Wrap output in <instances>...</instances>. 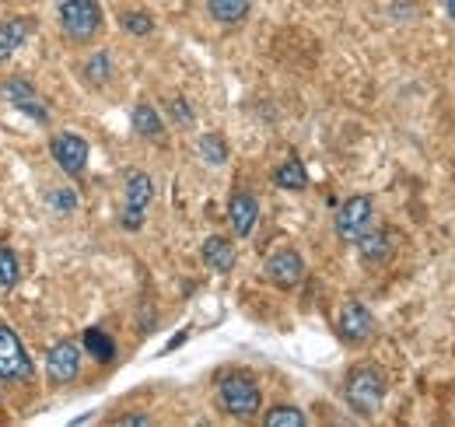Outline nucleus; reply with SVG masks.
Returning <instances> with one entry per match:
<instances>
[{
	"label": "nucleus",
	"instance_id": "f03ea898",
	"mask_svg": "<svg viewBox=\"0 0 455 427\" xmlns=\"http://www.w3.org/2000/svg\"><path fill=\"white\" fill-rule=\"evenodd\" d=\"M57 14H60V28L77 39V43H88L99 36L102 28V7L99 0H57Z\"/></svg>",
	"mask_w": 455,
	"mask_h": 427
},
{
	"label": "nucleus",
	"instance_id": "6ab92c4d",
	"mask_svg": "<svg viewBox=\"0 0 455 427\" xmlns=\"http://www.w3.org/2000/svg\"><path fill=\"white\" fill-rule=\"evenodd\" d=\"M263 424L267 427H305L308 424V417H305L298 407H274V410L263 417Z\"/></svg>",
	"mask_w": 455,
	"mask_h": 427
},
{
	"label": "nucleus",
	"instance_id": "5701e85b",
	"mask_svg": "<svg viewBox=\"0 0 455 427\" xmlns=\"http://www.w3.org/2000/svg\"><path fill=\"white\" fill-rule=\"evenodd\" d=\"M119 25H123V32H130V36H151V32H155L151 14H144V11H126V14L119 18Z\"/></svg>",
	"mask_w": 455,
	"mask_h": 427
},
{
	"label": "nucleus",
	"instance_id": "f8f14e48",
	"mask_svg": "<svg viewBox=\"0 0 455 427\" xmlns=\"http://www.w3.org/2000/svg\"><path fill=\"white\" fill-rule=\"evenodd\" d=\"M28 32H32V18H4L0 21V63H7L25 46Z\"/></svg>",
	"mask_w": 455,
	"mask_h": 427
},
{
	"label": "nucleus",
	"instance_id": "dca6fc26",
	"mask_svg": "<svg viewBox=\"0 0 455 427\" xmlns=\"http://www.w3.org/2000/svg\"><path fill=\"white\" fill-rule=\"evenodd\" d=\"M81 350L84 354H92L95 361H102V365H109L116 358V340L106 333V329H84V336H81Z\"/></svg>",
	"mask_w": 455,
	"mask_h": 427
},
{
	"label": "nucleus",
	"instance_id": "9d476101",
	"mask_svg": "<svg viewBox=\"0 0 455 427\" xmlns=\"http://www.w3.org/2000/svg\"><path fill=\"white\" fill-rule=\"evenodd\" d=\"M340 336L347 343H368L375 336V316L361 302H347L340 309Z\"/></svg>",
	"mask_w": 455,
	"mask_h": 427
},
{
	"label": "nucleus",
	"instance_id": "f3484780",
	"mask_svg": "<svg viewBox=\"0 0 455 427\" xmlns=\"http://www.w3.org/2000/svg\"><path fill=\"white\" fill-rule=\"evenodd\" d=\"M249 7H252V0H207L211 18L221 25H238L249 14Z\"/></svg>",
	"mask_w": 455,
	"mask_h": 427
},
{
	"label": "nucleus",
	"instance_id": "f257e3e1",
	"mask_svg": "<svg viewBox=\"0 0 455 427\" xmlns=\"http://www.w3.org/2000/svg\"><path fill=\"white\" fill-rule=\"evenodd\" d=\"M343 396H347L350 410H357L361 417H371V414L382 407V396H386V378H382V372H379V368H371V365H357L354 372L347 375Z\"/></svg>",
	"mask_w": 455,
	"mask_h": 427
},
{
	"label": "nucleus",
	"instance_id": "c85d7f7f",
	"mask_svg": "<svg viewBox=\"0 0 455 427\" xmlns=\"http://www.w3.org/2000/svg\"><path fill=\"white\" fill-rule=\"evenodd\" d=\"M445 7H449V18L455 21V0H445Z\"/></svg>",
	"mask_w": 455,
	"mask_h": 427
},
{
	"label": "nucleus",
	"instance_id": "4468645a",
	"mask_svg": "<svg viewBox=\"0 0 455 427\" xmlns=\"http://www.w3.org/2000/svg\"><path fill=\"white\" fill-rule=\"evenodd\" d=\"M204 263L211 270H218V273H228L235 267V246L228 242L225 235H211L204 242Z\"/></svg>",
	"mask_w": 455,
	"mask_h": 427
},
{
	"label": "nucleus",
	"instance_id": "a211bd4d",
	"mask_svg": "<svg viewBox=\"0 0 455 427\" xmlns=\"http://www.w3.org/2000/svg\"><path fill=\"white\" fill-rule=\"evenodd\" d=\"M274 186H281V189H305L308 186V172H305V165L298 158H287L281 168H274Z\"/></svg>",
	"mask_w": 455,
	"mask_h": 427
},
{
	"label": "nucleus",
	"instance_id": "aec40b11",
	"mask_svg": "<svg viewBox=\"0 0 455 427\" xmlns=\"http://www.w3.org/2000/svg\"><path fill=\"white\" fill-rule=\"evenodd\" d=\"M0 95H4V102H11L14 109L21 106V102H32V99H39V95H36V88H32L28 81H21V77H14V81H4Z\"/></svg>",
	"mask_w": 455,
	"mask_h": 427
},
{
	"label": "nucleus",
	"instance_id": "9b49d317",
	"mask_svg": "<svg viewBox=\"0 0 455 427\" xmlns=\"http://www.w3.org/2000/svg\"><path fill=\"white\" fill-rule=\"evenodd\" d=\"M256 217H259V204H256L252 193H235V197H231V204H228V221H231V228H235L238 238H249V235H252Z\"/></svg>",
	"mask_w": 455,
	"mask_h": 427
},
{
	"label": "nucleus",
	"instance_id": "393cba45",
	"mask_svg": "<svg viewBox=\"0 0 455 427\" xmlns=\"http://www.w3.org/2000/svg\"><path fill=\"white\" fill-rule=\"evenodd\" d=\"M50 204H53V211L57 214H74L77 211V197H74V189L70 186H60L50 193Z\"/></svg>",
	"mask_w": 455,
	"mask_h": 427
},
{
	"label": "nucleus",
	"instance_id": "ddd939ff",
	"mask_svg": "<svg viewBox=\"0 0 455 427\" xmlns=\"http://www.w3.org/2000/svg\"><path fill=\"white\" fill-rule=\"evenodd\" d=\"M354 246L361 249V260H364V263H382V260H389V253H393V235L368 228Z\"/></svg>",
	"mask_w": 455,
	"mask_h": 427
},
{
	"label": "nucleus",
	"instance_id": "423d86ee",
	"mask_svg": "<svg viewBox=\"0 0 455 427\" xmlns=\"http://www.w3.org/2000/svg\"><path fill=\"white\" fill-rule=\"evenodd\" d=\"M371 217H375L371 197H350L340 207V214H337V235H340V242H357L371 228Z\"/></svg>",
	"mask_w": 455,
	"mask_h": 427
},
{
	"label": "nucleus",
	"instance_id": "6e6552de",
	"mask_svg": "<svg viewBox=\"0 0 455 427\" xmlns=\"http://www.w3.org/2000/svg\"><path fill=\"white\" fill-rule=\"evenodd\" d=\"M81 343H74V340H60L53 343V350H50V358H46V375H50V382L53 385H67V382H74L77 372H81Z\"/></svg>",
	"mask_w": 455,
	"mask_h": 427
},
{
	"label": "nucleus",
	"instance_id": "cd10ccee",
	"mask_svg": "<svg viewBox=\"0 0 455 427\" xmlns=\"http://www.w3.org/2000/svg\"><path fill=\"white\" fill-rule=\"evenodd\" d=\"M179 343H186V333H175V336H172V340H169V350H175Z\"/></svg>",
	"mask_w": 455,
	"mask_h": 427
},
{
	"label": "nucleus",
	"instance_id": "b1692460",
	"mask_svg": "<svg viewBox=\"0 0 455 427\" xmlns=\"http://www.w3.org/2000/svg\"><path fill=\"white\" fill-rule=\"evenodd\" d=\"M84 74H88V81L92 85H106L109 81V56L99 53L88 60V67H84Z\"/></svg>",
	"mask_w": 455,
	"mask_h": 427
},
{
	"label": "nucleus",
	"instance_id": "0eeeda50",
	"mask_svg": "<svg viewBox=\"0 0 455 427\" xmlns=\"http://www.w3.org/2000/svg\"><path fill=\"white\" fill-rule=\"evenodd\" d=\"M50 155L60 165V172H67L70 179H77L88 168V144L77 133H57L50 141Z\"/></svg>",
	"mask_w": 455,
	"mask_h": 427
},
{
	"label": "nucleus",
	"instance_id": "412c9836",
	"mask_svg": "<svg viewBox=\"0 0 455 427\" xmlns=\"http://www.w3.org/2000/svg\"><path fill=\"white\" fill-rule=\"evenodd\" d=\"M21 280V263L14 256V249L0 246V287H14Z\"/></svg>",
	"mask_w": 455,
	"mask_h": 427
},
{
	"label": "nucleus",
	"instance_id": "20e7f679",
	"mask_svg": "<svg viewBox=\"0 0 455 427\" xmlns=\"http://www.w3.org/2000/svg\"><path fill=\"white\" fill-rule=\"evenodd\" d=\"M36 375L32 358L25 354V343L14 336V329L0 326V378L7 382H28Z\"/></svg>",
	"mask_w": 455,
	"mask_h": 427
},
{
	"label": "nucleus",
	"instance_id": "4be33fe9",
	"mask_svg": "<svg viewBox=\"0 0 455 427\" xmlns=\"http://www.w3.org/2000/svg\"><path fill=\"white\" fill-rule=\"evenodd\" d=\"M200 155L211 161V165H225L228 144L221 141V133H204V137H200Z\"/></svg>",
	"mask_w": 455,
	"mask_h": 427
},
{
	"label": "nucleus",
	"instance_id": "7ed1b4c3",
	"mask_svg": "<svg viewBox=\"0 0 455 427\" xmlns=\"http://www.w3.org/2000/svg\"><path fill=\"white\" fill-rule=\"evenodd\" d=\"M221 407L231 417H238V421L256 417L259 407H263L259 385L249 375H228V378H221Z\"/></svg>",
	"mask_w": 455,
	"mask_h": 427
},
{
	"label": "nucleus",
	"instance_id": "bb28decb",
	"mask_svg": "<svg viewBox=\"0 0 455 427\" xmlns=\"http://www.w3.org/2000/svg\"><path fill=\"white\" fill-rule=\"evenodd\" d=\"M151 424L148 417H137V414H130V417H116V427H144Z\"/></svg>",
	"mask_w": 455,
	"mask_h": 427
},
{
	"label": "nucleus",
	"instance_id": "2eb2a0df",
	"mask_svg": "<svg viewBox=\"0 0 455 427\" xmlns=\"http://www.w3.org/2000/svg\"><path fill=\"white\" fill-rule=\"evenodd\" d=\"M133 130L144 137V141H165V123L158 116V109L151 102H140L133 109Z\"/></svg>",
	"mask_w": 455,
	"mask_h": 427
},
{
	"label": "nucleus",
	"instance_id": "39448f33",
	"mask_svg": "<svg viewBox=\"0 0 455 427\" xmlns=\"http://www.w3.org/2000/svg\"><path fill=\"white\" fill-rule=\"evenodd\" d=\"M155 200V182L148 172H130L126 175V211H123V228L137 231L144 224V211Z\"/></svg>",
	"mask_w": 455,
	"mask_h": 427
},
{
	"label": "nucleus",
	"instance_id": "1a4fd4ad",
	"mask_svg": "<svg viewBox=\"0 0 455 427\" xmlns=\"http://www.w3.org/2000/svg\"><path fill=\"white\" fill-rule=\"evenodd\" d=\"M263 273H267L270 284L291 291V287H298L301 277H305V260H301L294 249H281V253H274V256L263 263Z\"/></svg>",
	"mask_w": 455,
	"mask_h": 427
},
{
	"label": "nucleus",
	"instance_id": "a878e982",
	"mask_svg": "<svg viewBox=\"0 0 455 427\" xmlns=\"http://www.w3.org/2000/svg\"><path fill=\"white\" fill-rule=\"evenodd\" d=\"M172 116H175L179 123H186V126L193 123V112H189V106H186L182 99H175V102H172Z\"/></svg>",
	"mask_w": 455,
	"mask_h": 427
}]
</instances>
